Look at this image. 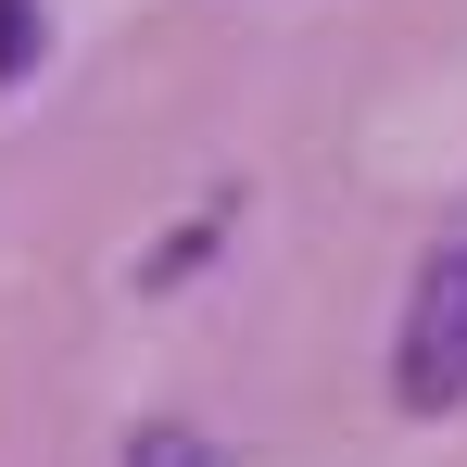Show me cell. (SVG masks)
Instances as JSON below:
<instances>
[{"mask_svg":"<svg viewBox=\"0 0 467 467\" xmlns=\"http://www.w3.org/2000/svg\"><path fill=\"white\" fill-rule=\"evenodd\" d=\"M391 404L404 417H455L467 404V240H442L417 265V304H404V341H391Z\"/></svg>","mask_w":467,"mask_h":467,"instance_id":"6da1fadb","label":"cell"},{"mask_svg":"<svg viewBox=\"0 0 467 467\" xmlns=\"http://www.w3.org/2000/svg\"><path fill=\"white\" fill-rule=\"evenodd\" d=\"M38 64V0H0V77Z\"/></svg>","mask_w":467,"mask_h":467,"instance_id":"7a4b0ae2","label":"cell"},{"mask_svg":"<svg viewBox=\"0 0 467 467\" xmlns=\"http://www.w3.org/2000/svg\"><path fill=\"white\" fill-rule=\"evenodd\" d=\"M127 467H202V442H190V430H140V442H127Z\"/></svg>","mask_w":467,"mask_h":467,"instance_id":"3957f363","label":"cell"}]
</instances>
